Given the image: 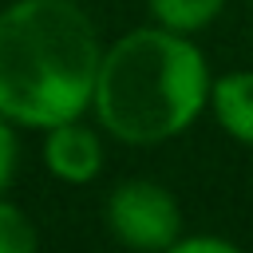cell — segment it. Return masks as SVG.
<instances>
[{"label": "cell", "mask_w": 253, "mask_h": 253, "mask_svg": "<svg viewBox=\"0 0 253 253\" xmlns=\"http://www.w3.org/2000/svg\"><path fill=\"white\" fill-rule=\"evenodd\" d=\"M99 63V36L71 0H20L0 16V111L16 123L79 119Z\"/></svg>", "instance_id": "cell-1"}, {"label": "cell", "mask_w": 253, "mask_h": 253, "mask_svg": "<svg viewBox=\"0 0 253 253\" xmlns=\"http://www.w3.org/2000/svg\"><path fill=\"white\" fill-rule=\"evenodd\" d=\"M210 91L206 55L186 40V32L138 28L103 51L95 111L123 142H162L198 119Z\"/></svg>", "instance_id": "cell-2"}, {"label": "cell", "mask_w": 253, "mask_h": 253, "mask_svg": "<svg viewBox=\"0 0 253 253\" xmlns=\"http://www.w3.org/2000/svg\"><path fill=\"white\" fill-rule=\"evenodd\" d=\"M107 225L130 249H170L182 229V210L166 186L134 178L107 198Z\"/></svg>", "instance_id": "cell-3"}, {"label": "cell", "mask_w": 253, "mask_h": 253, "mask_svg": "<svg viewBox=\"0 0 253 253\" xmlns=\"http://www.w3.org/2000/svg\"><path fill=\"white\" fill-rule=\"evenodd\" d=\"M43 158H47L55 178H63V182H91L99 174V166H103V146H99L95 130H87L75 119H67V123L51 126Z\"/></svg>", "instance_id": "cell-4"}, {"label": "cell", "mask_w": 253, "mask_h": 253, "mask_svg": "<svg viewBox=\"0 0 253 253\" xmlns=\"http://www.w3.org/2000/svg\"><path fill=\"white\" fill-rule=\"evenodd\" d=\"M213 115L221 130L245 146H253V71H229L210 91Z\"/></svg>", "instance_id": "cell-5"}, {"label": "cell", "mask_w": 253, "mask_h": 253, "mask_svg": "<svg viewBox=\"0 0 253 253\" xmlns=\"http://www.w3.org/2000/svg\"><path fill=\"white\" fill-rule=\"evenodd\" d=\"M221 8H225V0H150L154 20L162 28H174V32H198Z\"/></svg>", "instance_id": "cell-6"}, {"label": "cell", "mask_w": 253, "mask_h": 253, "mask_svg": "<svg viewBox=\"0 0 253 253\" xmlns=\"http://www.w3.org/2000/svg\"><path fill=\"white\" fill-rule=\"evenodd\" d=\"M36 249V229L24 217V210L0 202V253H32Z\"/></svg>", "instance_id": "cell-7"}, {"label": "cell", "mask_w": 253, "mask_h": 253, "mask_svg": "<svg viewBox=\"0 0 253 253\" xmlns=\"http://www.w3.org/2000/svg\"><path fill=\"white\" fill-rule=\"evenodd\" d=\"M8 115L0 111V190L8 186V178H12V170H16V134H12V126L4 123Z\"/></svg>", "instance_id": "cell-8"}, {"label": "cell", "mask_w": 253, "mask_h": 253, "mask_svg": "<svg viewBox=\"0 0 253 253\" xmlns=\"http://www.w3.org/2000/svg\"><path fill=\"white\" fill-rule=\"evenodd\" d=\"M174 253H233V245L229 241H221V237H178L174 245H170Z\"/></svg>", "instance_id": "cell-9"}]
</instances>
